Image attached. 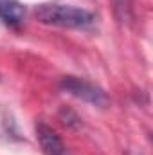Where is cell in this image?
<instances>
[{
    "instance_id": "8992f818",
    "label": "cell",
    "mask_w": 153,
    "mask_h": 155,
    "mask_svg": "<svg viewBox=\"0 0 153 155\" xmlns=\"http://www.w3.org/2000/svg\"><path fill=\"white\" fill-rule=\"evenodd\" d=\"M130 155H141V153H130Z\"/></svg>"
},
{
    "instance_id": "3957f363",
    "label": "cell",
    "mask_w": 153,
    "mask_h": 155,
    "mask_svg": "<svg viewBox=\"0 0 153 155\" xmlns=\"http://www.w3.org/2000/svg\"><path fill=\"white\" fill-rule=\"evenodd\" d=\"M36 139H38L40 146L45 155H63L65 153V146L63 141L60 139V135L47 124L38 123L36 124Z\"/></svg>"
},
{
    "instance_id": "7a4b0ae2",
    "label": "cell",
    "mask_w": 153,
    "mask_h": 155,
    "mask_svg": "<svg viewBox=\"0 0 153 155\" xmlns=\"http://www.w3.org/2000/svg\"><path fill=\"white\" fill-rule=\"evenodd\" d=\"M60 88L70 96H74L77 99L90 103L94 107H106L108 105V96L103 88H99L97 85L83 79L77 76H63L60 79Z\"/></svg>"
},
{
    "instance_id": "6da1fadb",
    "label": "cell",
    "mask_w": 153,
    "mask_h": 155,
    "mask_svg": "<svg viewBox=\"0 0 153 155\" xmlns=\"http://www.w3.org/2000/svg\"><path fill=\"white\" fill-rule=\"evenodd\" d=\"M34 16L40 24L65 29H85L90 27L96 20L88 9L69 4H40L34 9Z\"/></svg>"
},
{
    "instance_id": "277c9868",
    "label": "cell",
    "mask_w": 153,
    "mask_h": 155,
    "mask_svg": "<svg viewBox=\"0 0 153 155\" xmlns=\"http://www.w3.org/2000/svg\"><path fill=\"white\" fill-rule=\"evenodd\" d=\"M25 16V7L18 0H0V20L7 25H20Z\"/></svg>"
},
{
    "instance_id": "5b68a950",
    "label": "cell",
    "mask_w": 153,
    "mask_h": 155,
    "mask_svg": "<svg viewBox=\"0 0 153 155\" xmlns=\"http://www.w3.org/2000/svg\"><path fill=\"white\" fill-rule=\"evenodd\" d=\"M114 2V11L122 24H130L133 20V9H132V0H112Z\"/></svg>"
}]
</instances>
